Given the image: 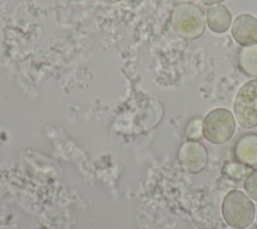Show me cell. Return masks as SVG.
Wrapping results in <instances>:
<instances>
[{
    "instance_id": "cell-5",
    "label": "cell",
    "mask_w": 257,
    "mask_h": 229,
    "mask_svg": "<svg viewBox=\"0 0 257 229\" xmlns=\"http://www.w3.org/2000/svg\"><path fill=\"white\" fill-rule=\"evenodd\" d=\"M178 160L182 168L190 174L200 173L208 163L206 147L199 141L183 143L178 152Z\"/></svg>"
},
{
    "instance_id": "cell-14",
    "label": "cell",
    "mask_w": 257,
    "mask_h": 229,
    "mask_svg": "<svg viewBox=\"0 0 257 229\" xmlns=\"http://www.w3.org/2000/svg\"><path fill=\"white\" fill-rule=\"evenodd\" d=\"M103 1H105V2H109V3H111V2H115V1H118V0H103Z\"/></svg>"
},
{
    "instance_id": "cell-3",
    "label": "cell",
    "mask_w": 257,
    "mask_h": 229,
    "mask_svg": "<svg viewBox=\"0 0 257 229\" xmlns=\"http://www.w3.org/2000/svg\"><path fill=\"white\" fill-rule=\"evenodd\" d=\"M236 130L234 114L225 107L210 110L203 119V137L213 145L227 143Z\"/></svg>"
},
{
    "instance_id": "cell-12",
    "label": "cell",
    "mask_w": 257,
    "mask_h": 229,
    "mask_svg": "<svg viewBox=\"0 0 257 229\" xmlns=\"http://www.w3.org/2000/svg\"><path fill=\"white\" fill-rule=\"evenodd\" d=\"M244 190L251 200L257 202V169L252 170L245 178Z\"/></svg>"
},
{
    "instance_id": "cell-13",
    "label": "cell",
    "mask_w": 257,
    "mask_h": 229,
    "mask_svg": "<svg viewBox=\"0 0 257 229\" xmlns=\"http://www.w3.org/2000/svg\"><path fill=\"white\" fill-rule=\"evenodd\" d=\"M223 1H225V0H201V2L205 5H217Z\"/></svg>"
},
{
    "instance_id": "cell-1",
    "label": "cell",
    "mask_w": 257,
    "mask_h": 229,
    "mask_svg": "<svg viewBox=\"0 0 257 229\" xmlns=\"http://www.w3.org/2000/svg\"><path fill=\"white\" fill-rule=\"evenodd\" d=\"M221 212L225 222L233 229H245L255 218V206L252 200L240 190H232L225 196Z\"/></svg>"
},
{
    "instance_id": "cell-8",
    "label": "cell",
    "mask_w": 257,
    "mask_h": 229,
    "mask_svg": "<svg viewBox=\"0 0 257 229\" xmlns=\"http://www.w3.org/2000/svg\"><path fill=\"white\" fill-rule=\"evenodd\" d=\"M206 23L212 32L222 34L226 32L232 24L231 12L222 4L213 5L207 10Z\"/></svg>"
},
{
    "instance_id": "cell-11",
    "label": "cell",
    "mask_w": 257,
    "mask_h": 229,
    "mask_svg": "<svg viewBox=\"0 0 257 229\" xmlns=\"http://www.w3.org/2000/svg\"><path fill=\"white\" fill-rule=\"evenodd\" d=\"M185 134L190 141H199L203 137V120L199 117L191 119L185 129Z\"/></svg>"
},
{
    "instance_id": "cell-7",
    "label": "cell",
    "mask_w": 257,
    "mask_h": 229,
    "mask_svg": "<svg viewBox=\"0 0 257 229\" xmlns=\"http://www.w3.org/2000/svg\"><path fill=\"white\" fill-rule=\"evenodd\" d=\"M234 155L238 162L253 167L257 165V134H246L235 144Z\"/></svg>"
},
{
    "instance_id": "cell-10",
    "label": "cell",
    "mask_w": 257,
    "mask_h": 229,
    "mask_svg": "<svg viewBox=\"0 0 257 229\" xmlns=\"http://www.w3.org/2000/svg\"><path fill=\"white\" fill-rule=\"evenodd\" d=\"M251 171L252 170L250 169L249 166L244 165L240 162H237V163L230 162L224 166L225 174L228 175L230 178L236 179V180H241L246 178Z\"/></svg>"
},
{
    "instance_id": "cell-9",
    "label": "cell",
    "mask_w": 257,
    "mask_h": 229,
    "mask_svg": "<svg viewBox=\"0 0 257 229\" xmlns=\"http://www.w3.org/2000/svg\"><path fill=\"white\" fill-rule=\"evenodd\" d=\"M238 63L245 74L257 78V43L240 49Z\"/></svg>"
},
{
    "instance_id": "cell-2",
    "label": "cell",
    "mask_w": 257,
    "mask_h": 229,
    "mask_svg": "<svg viewBox=\"0 0 257 229\" xmlns=\"http://www.w3.org/2000/svg\"><path fill=\"white\" fill-rule=\"evenodd\" d=\"M171 22L176 33L186 40L199 38L206 27L203 11L200 7L190 2L179 3L174 7Z\"/></svg>"
},
{
    "instance_id": "cell-6",
    "label": "cell",
    "mask_w": 257,
    "mask_h": 229,
    "mask_svg": "<svg viewBox=\"0 0 257 229\" xmlns=\"http://www.w3.org/2000/svg\"><path fill=\"white\" fill-rule=\"evenodd\" d=\"M231 34L240 46L257 43V18L249 13L237 15L231 26Z\"/></svg>"
},
{
    "instance_id": "cell-4",
    "label": "cell",
    "mask_w": 257,
    "mask_h": 229,
    "mask_svg": "<svg viewBox=\"0 0 257 229\" xmlns=\"http://www.w3.org/2000/svg\"><path fill=\"white\" fill-rule=\"evenodd\" d=\"M233 112L241 128L257 127V78L246 81L238 89L233 101Z\"/></svg>"
}]
</instances>
